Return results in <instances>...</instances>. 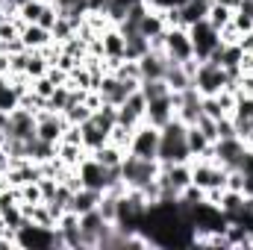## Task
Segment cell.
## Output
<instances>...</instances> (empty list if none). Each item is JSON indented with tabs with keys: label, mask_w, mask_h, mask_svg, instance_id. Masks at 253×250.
Listing matches in <instances>:
<instances>
[{
	"label": "cell",
	"mask_w": 253,
	"mask_h": 250,
	"mask_svg": "<svg viewBox=\"0 0 253 250\" xmlns=\"http://www.w3.org/2000/svg\"><path fill=\"white\" fill-rule=\"evenodd\" d=\"M71 91H74V85H71V83L56 85V88H53V94L47 97L44 109H50V112H59V115H62L65 109H68V103H71Z\"/></svg>",
	"instance_id": "obj_21"
},
{
	"label": "cell",
	"mask_w": 253,
	"mask_h": 250,
	"mask_svg": "<svg viewBox=\"0 0 253 250\" xmlns=\"http://www.w3.org/2000/svg\"><path fill=\"white\" fill-rule=\"evenodd\" d=\"M177 15H180V24L183 27H191V24H197V21H203L209 15V6L200 3V0H183L177 6Z\"/></svg>",
	"instance_id": "obj_17"
},
{
	"label": "cell",
	"mask_w": 253,
	"mask_h": 250,
	"mask_svg": "<svg viewBox=\"0 0 253 250\" xmlns=\"http://www.w3.org/2000/svg\"><path fill=\"white\" fill-rule=\"evenodd\" d=\"M206 21H209L215 30H221V27H227V24L233 21V9H227V6H221V3H212V6H209Z\"/></svg>",
	"instance_id": "obj_24"
},
{
	"label": "cell",
	"mask_w": 253,
	"mask_h": 250,
	"mask_svg": "<svg viewBox=\"0 0 253 250\" xmlns=\"http://www.w3.org/2000/svg\"><path fill=\"white\" fill-rule=\"evenodd\" d=\"M80 132H83V147H85L88 153H94L97 147H103V144L109 141V132L100 129L97 124H91V121H83V124H80Z\"/></svg>",
	"instance_id": "obj_18"
},
{
	"label": "cell",
	"mask_w": 253,
	"mask_h": 250,
	"mask_svg": "<svg viewBox=\"0 0 253 250\" xmlns=\"http://www.w3.org/2000/svg\"><path fill=\"white\" fill-rule=\"evenodd\" d=\"M132 126H124V124H115L112 126V132H109V141L115 144V147H121V150H129V141H132Z\"/></svg>",
	"instance_id": "obj_26"
},
{
	"label": "cell",
	"mask_w": 253,
	"mask_h": 250,
	"mask_svg": "<svg viewBox=\"0 0 253 250\" xmlns=\"http://www.w3.org/2000/svg\"><path fill=\"white\" fill-rule=\"evenodd\" d=\"M129 153H135L141 159H156V153H159V129L141 121V124L135 126V132H132Z\"/></svg>",
	"instance_id": "obj_10"
},
{
	"label": "cell",
	"mask_w": 253,
	"mask_h": 250,
	"mask_svg": "<svg viewBox=\"0 0 253 250\" xmlns=\"http://www.w3.org/2000/svg\"><path fill=\"white\" fill-rule=\"evenodd\" d=\"M21 42H24L27 50H42V47H47V44L53 42V36H50V30H44V27H39V24H24Z\"/></svg>",
	"instance_id": "obj_14"
},
{
	"label": "cell",
	"mask_w": 253,
	"mask_h": 250,
	"mask_svg": "<svg viewBox=\"0 0 253 250\" xmlns=\"http://www.w3.org/2000/svg\"><path fill=\"white\" fill-rule=\"evenodd\" d=\"M138 91L144 94V100H147V103H150V100H159V97H168V94H171V88H168V83H165V80H141Z\"/></svg>",
	"instance_id": "obj_23"
},
{
	"label": "cell",
	"mask_w": 253,
	"mask_h": 250,
	"mask_svg": "<svg viewBox=\"0 0 253 250\" xmlns=\"http://www.w3.org/2000/svg\"><path fill=\"white\" fill-rule=\"evenodd\" d=\"M100 197H103V191H94V188H85L80 186L74 191V200H71V209L77 212V215H85V212H91V209H97V203H100Z\"/></svg>",
	"instance_id": "obj_15"
},
{
	"label": "cell",
	"mask_w": 253,
	"mask_h": 250,
	"mask_svg": "<svg viewBox=\"0 0 253 250\" xmlns=\"http://www.w3.org/2000/svg\"><path fill=\"white\" fill-rule=\"evenodd\" d=\"M189 150L191 159H209V153H212V141L200 132L197 124H189Z\"/></svg>",
	"instance_id": "obj_19"
},
{
	"label": "cell",
	"mask_w": 253,
	"mask_h": 250,
	"mask_svg": "<svg viewBox=\"0 0 253 250\" xmlns=\"http://www.w3.org/2000/svg\"><path fill=\"white\" fill-rule=\"evenodd\" d=\"M159 168H162L159 159H141V156H135V153L126 150L124 159H121V180H124L126 188L141 191V188H147L150 183H156Z\"/></svg>",
	"instance_id": "obj_2"
},
{
	"label": "cell",
	"mask_w": 253,
	"mask_h": 250,
	"mask_svg": "<svg viewBox=\"0 0 253 250\" xmlns=\"http://www.w3.org/2000/svg\"><path fill=\"white\" fill-rule=\"evenodd\" d=\"M44 6H47V3H39V0H27V3L18 9V15H21V21H24V24H36Z\"/></svg>",
	"instance_id": "obj_27"
},
{
	"label": "cell",
	"mask_w": 253,
	"mask_h": 250,
	"mask_svg": "<svg viewBox=\"0 0 253 250\" xmlns=\"http://www.w3.org/2000/svg\"><path fill=\"white\" fill-rule=\"evenodd\" d=\"M138 71H141V80H165V71H168V56L165 50H147L141 59H138Z\"/></svg>",
	"instance_id": "obj_13"
},
{
	"label": "cell",
	"mask_w": 253,
	"mask_h": 250,
	"mask_svg": "<svg viewBox=\"0 0 253 250\" xmlns=\"http://www.w3.org/2000/svg\"><path fill=\"white\" fill-rule=\"evenodd\" d=\"M194 88L206 97V94H218V91H224V88H236L239 91V83L230 77V71L227 68H221V65L215 62H200L197 65V74H194Z\"/></svg>",
	"instance_id": "obj_3"
},
{
	"label": "cell",
	"mask_w": 253,
	"mask_h": 250,
	"mask_svg": "<svg viewBox=\"0 0 253 250\" xmlns=\"http://www.w3.org/2000/svg\"><path fill=\"white\" fill-rule=\"evenodd\" d=\"M124 153L126 150H121V147H115L112 141H106L103 147H97L91 156L100 162V165H106V168H115V165H121V159H124Z\"/></svg>",
	"instance_id": "obj_22"
},
{
	"label": "cell",
	"mask_w": 253,
	"mask_h": 250,
	"mask_svg": "<svg viewBox=\"0 0 253 250\" xmlns=\"http://www.w3.org/2000/svg\"><path fill=\"white\" fill-rule=\"evenodd\" d=\"M165 83H168L171 94H177V91H183V88L194 85V80H191L189 71L183 68V62H171V59H168V71H165Z\"/></svg>",
	"instance_id": "obj_16"
},
{
	"label": "cell",
	"mask_w": 253,
	"mask_h": 250,
	"mask_svg": "<svg viewBox=\"0 0 253 250\" xmlns=\"http://www.w3.org/2000/svg\"><path fill=\"white\" fill-rule=\"evenodd\" d=\"M174 115H177V109H174V94H168V97H159V100H150V103H147L144 124L162 129V126L174 118Z\"/></svg>",
	"instance_id": "obj_12"
},
{
	"label": "cell",
	"mask_w": 253,
	"mask_h": 250,
	"mask_svg": "<svg viewBox=\"0 0 253 250\" xmlns=\"http://www.w3.org/2000/svg\"><path fill=\"white\" fill-rule=\"evenodd\" d=\"M236 15H245V18H251V21H253V0H239Z\"/></svg>",
	"instance_id": "obj_30"
},
{
	"label": "cell",
	"mask_w": 253,
	"mask_h": 250,
	"mask_svg": "<svg viewBox=\"0 0 253 250\" xmlns=\"http://www.w3.org/2000/svg\"><path fill=\"white\" fill-rule=\"evenodd\" d=\"M109 9V0H88V12H103L106 15Z\"/></svg>",
	"instance_id": "obj_31"
},
{
	"label": "cell",
	"mask_w": 253,
	"mask_h": 250,
	"mask_svg": "<svg viewBox=\"0 0 253 250\" xmlns=\"http://www.w3.org/2000/svg\"><path fill=\"white\" fill-rule=\"evenodd\" d=\"M174 109H177V118H180V121L194 124V121L203 115V94H200L194 85L177 91V94H174Z\"/></svg>",
	"instance_id": "obj_11"
},
{
	"label": "cell",
	"mask_w": 253,
	"mask_h": 250,
	"mask_svg": "<svg viewBox=\"0 0 253 250\" xmlns=\"http://www.w3.org/2000/svg\"><path fill=\"white\" fill-rule=\"evenodd\" d=\"M39 135V118L36 112L24 109V106H15L9 112V129H6V138H21V141H30Z\"/></svg>",
	"instance_id": "obj_9"
},
{
	"label": "cell",
	"mask_w": 253,
	"mask_h": 250,
	"mask_svg": "<svg viewBox=\"0 0 253 250\" xmlns=\"http://www.w3.org/2000/svg\"><path fill=\"white\" fill-rule=\"evenodd\" d=\"M186 30H189V39H191V47H194V59H197V62H206V59L212 56V50L224 44V42H221V33H218L206 18L197 21V24H191V27H186Z\"/></svg>",
	"instance_id": "obj_5"
},
{
	"label": "cell",
	"mask_w": 253,
	"mask_h": 250,
	"mask_svg": "<svg viewBox=\"0 0 253 250\" xmlns=\"http://www.w3.org/2000/svg\"><path fill=\"white\" fill-rule=\"evenodd\" d=\"M159 165H174V162H191L189 150V124L180 121L177 115L159 129Z\"/></svg>",
	"instance_id": "obj_1"
},
{
	"label": "cell",
	"mask_w": 253,
	"mask_h": 250,
	"mask_svg": "<svg viewBox=\"0 0 253 250\" xmlns=\"http://www.w3.org/2000/svg\"><path fill=\"white\" fill-rule=\"evenodd\" d=\"M203 115H209V118H224L227 112H224V106H221V100H218V94H206L203 97Z\"/></svg>",
	"instance_id": "obj_28"
},
{
	"label": "cell",
	"mask_w": 253,
	"mask_h": 250,
	"mask_svg": "<svg viewBox=\"0 0 253 250\" xmlns=\"http://www.w3.org/2000/svg\"><path fill=\"white\" fill-rule=\"evenodd\" d=\"M245 206V194L242 191H233V188H224L221 191V200H218V209L227 215V221H233Z\"/></svg>",
	"instance_id": "obj_20"
},
{
	"label": "cell",
	"mask_w": 253,
	"mask_h": 250,
	"mask_svg": "<svg viewBox=\"0 0 253 250\" xmlns=\"http://www.w3.org/2000/svg\"><path fill=\"white\" fill-rule=\"evenodd\" d=\"M39 3H53V0H39Z\"/></svg>",
	"instance_id": "obj_34"
},
{
	"label": "cell",
	"mask_w": 253,
	"mask_h": 250,
	"mask_svg": "<svg viewBox=\"0 0 253 250\" xmlns=\"http://www.w3.org/2000/svg\"><path fill=\"white\" fill-rule=\"evenodd\" d=\"M53 88H56V83H53V80H50L47 74H44V77H36V80H33V91H36L39 97H44V100H47V97L53 94Z\"/></svg>",
	"instance_id": "obj_29"
},
{
	"label": "cell",
	"mask_w": 253,
	"mask_h": 250,
	"mask_svg": "<svg viewBox=\"0 0 253 250\" xmlns=\"http://www.w3.org/2000/svg\"><path fill=\"white\" fill-rule=\"evenodd\" d=\"M165 56L171 62H189V59H194V47H191V39H189L186 27H168L165 30Z\"/></svg>",
	"instance_id": "obj_8"
},
{
	"label": "cell",
	"mask_w": 253,
	"mask_h": 250,
	"mask_svg": "<svg viewBox=\"0 0 253 250\" xmlns=\"http://www.w3.org/2000/svg\"><path fill=\"white\" fill-rule=\"evenodd\" d=\"M215 3H221V6H227V9H233V12H236V6H239V0H215Z\"/></svg>",
	"instance_id": "obj_32"
},
{
	"label": "cell",
	"mask_w": 253,
	"mask_h": 250,
	"mask_svg": "<svg viewBox=\"0 0 253 250\" xmlns=\"http://www.w3.org/2000/svg\"><path fill=\"white\" fill-rule=\"evenodd\" d=\"M245 156H248V144L242 138H218V141H212L209 159H215L224 171H242Z\"/></svg>",
	"instance_id": "obj_4"
},
{
	"label": "cell",
	"mask_w": 253,
	"mask_h": 250,
	"mask_svg": "<svg viewBox=\"0 0 253 250\" xmlns=\"http://www.w3.org/2000/svg\"><path fill=\"white\" fill-rule=\"evenodd\" d=\"M191 183L203 191L227 186V171L215 159H191Z\"/></svg>",
	"instance_id": "obj_6"
},
{
	"label": "cell",
	"mask_w": 253,
	"mask_h": 250,
	"mask_svg": "<svg viewBox=\"0 0 253 250\" xmlns=\"http://www.w3.org/2000/svg\"><path fill=\"white\" fill-rule=\"evenodd\" d=\"M138 85H141V83H135V80H121V77H115V74L109 71V74H103V80L97 83V88H94V91L100 94V100H103V103L121 106L132 91H138Z\"/></svg>",
	"instance_id": "obj_7"
},
{
	"label": "cell",
	"mask_w": 253,
	"mask_h": 250,
	"mask_svg": "<svg viewBox=\"0 0 253 250\" xmlns=\"http://www.w3.org/2000/svg\"><path fill=\"white\" fill-rule=\"evenodd\" d=\"M50 36H53V42H59V44H65L68 39H74L77 36V27L68 21V18H56V24H53V30H50Z\"/></svg>",
	"instance_id": "obj_25"
},
{
	"label": "cell",
	"mask_w": 253,
	"mask_h": 250,
	"mask_svg": "<svg viewBox=\"0 0 253 250\" xmlns=\"http://www.w3.org/2000/svg\"><path fill=\"white\" fill-rule=\"evenodd\" d=\"M245 144H248V147H251V150H253V132H251V135H248V138H245Z\"/></svg>",
	"instance_id": "obj_33"
}]
</instances>
